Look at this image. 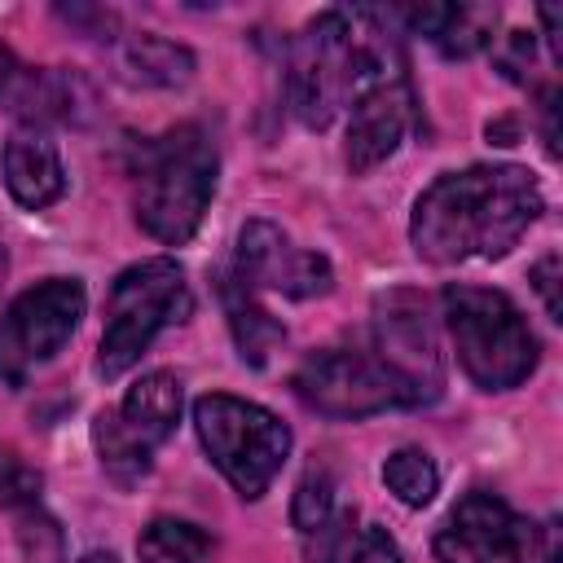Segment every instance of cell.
Listing matches in <instances>:
<instances>
[{"instance_id": "1", "label": "cell", "mask_w": 563, "mask_h": 563, "mask_svg": "<svg viewBox=\"0 0 563 563\" xmlns=\"http://www.w3.org/2000/svg\"><path fill=\"white\" fill-rule=\"evenodd\" d=\"M440 356L431 325L409 295L378 303L365 334L317 347L290 374L295 396L325 418H369L383 409H418L440 396Z\"/></svg>"}, {"instance_id": "2", "label": "cell", "mask_w": 563, "mask_h": 563, "mask_svg": "<svg viewBox=\"0 0 563 563\" xmlns=\"http://www.w3.org/2000/svg\"><path fill=\"white\" fill-rule=\"evenodd\" d=\"M545 211L541 185L515 163H475L435 176L409 216V242L427 264L501 260Z\"/></svg>"}, {"instance_id": "3", "label": "cell", "mask_w": 563, "mask_h": 563, "mask_svg": "<svg viewBox=\"0 0 563 563\" xmlns=\"http://www.w3.org/2000/svg\"><path fill=\"white\" fill-rule=\"evenodd\" d=\"M405 75L391 9H325L290 40L286 97L303 128H330L365 88Z\"/></svg>"}, {"instance_id": "4", "label": "cell", "mask_w": 563, "mask_h": 563, "mask_svg": "<svg viewBox=\"0 0 563 563\" xmlns=\"http://www.w3.org/2000/svg\"><path fill=\"white\" fill-rule=\"evenodd\" d=\"M128 172H132L136 224L163 246H180L198 233L207 216L220 154L202 123H176L163 136L136 141Z\"/></svg>"}, {"instance_id": "5", "label": "cell", "mask_w": 563, "mask_h": 563, "mask_svg": "<svg viewBox=\"0 0 563 563\" xmlns=\"http://www.w3.org/2000/svg\"><path fill=\"white\" fill-rule=\"evenodd\" d=\"M440 303H444V325L453 334L457 361L475 387L510 391L537 369L541 343L528 330L523 312L510 303V295L453 282L444 286Z\"/></svg>"}, {"instance_id": "6", "label": "cell", "mask_w": 563, "mask_h": 563, "mask_svg": "<svg viewBox=\"0 0 563 563\" xmlns=\"http://www.w3.org/2000/svg\"><path fill=\"white\" fill-rule=\"evenodd\" d=\"M194 312V290L185 268L172 255H154V260H136L128 264L106 295V330L97 343V374L101 378H119L128 374L145 347L167 330L189 321Z\"/></svg>"}, {"instance_id": "7", "label": "cell", "mask_w": 563, "mask_h": 563, "mask_svg": "<svg viewBox=\"0 0 563 563\" xmlns=\"http://www.w3.org/2000/svg\"><path fill=\"white\" fill-rule=\"evenodd\" d=\"M194 431L216 471L246 501L264 497L290 457V427L273 409L229 391H207L194 400Z\"/></svg>"}, {"instance_id": "8", "label": "cell", "mask_w": 563, "mask_h": 563, "mask_svg": "<svg viewBox=\"0 0 563 563\" xmlns=\"http://www.w3.org/2000/svg\"><path fill=\"white\" fill-rule=\"evenodd\" d=\"M559 519H528L488 488H471L435 532L440 563H559Z\"/></svg>"}, {"instance_id": "9", "label": "cell", "mask_w": 563, "mask_h": 563, "mask_svg": "<svg viewBox=\"0 0 563 563\" xmlns=\"http://www.w3.org/2000/svg\"><path fill=\"white\" fill-rule=\"evenodd\" d=\"M88 290L79 277H48L26 286L0 312V383H26V374L53 361L79 330Z\"/></svg>"}, {"instance_id": "10", "label": "cell", "mask_w": 563, "mask_h": 563, "mask_svg": "<svg viewBox=\"0 0 563 563\" xmlns=\"http://www.w3.org/2000/svg\"><path fill=\"white\" fill-rule=\"evenodd\" d=\"M233 273L251 290H277L290 299H312L334 286V268L325 255L295 246L273 220H246L238 233Z\"/></svg>"}, {"instance_id": "11", "label": "cell", "mask_w": 563, "mask_h": 563, "mask_svg": "<svg viewBox=\"0 0 563 563\" xmlns=\"http://www.w3.org/2000/svg\"><path fill=\"white\" fill-rule=\"evenodd\" d=\"M409 123H413V88H409L405 75L365 88L347 106V145H343V158H347L352 176H365L378 163H387L400 150Z\"/></svg>"}, {"instance_id": "12", "label": "cell", "mask_w": 563, "mask_h": 563, "mask_svg": "<svg viewBox=\"0 0 563 563\" xmlns=\"http://www.w3.org/2000/svg\"><path fill=\"white\" fill-rule=\"evenodd\" d=\"M79 75L66 70H31L13 57L9 44H0V106L13 110L18 119H26L31 128L40 123H70L75 119V92H79Z\"/></svg>"}, {"instance_id": "13", "label": "cell", "mask_w": 563, "mask_h": 563, "mask_svg": "<svg viewBox=\"0 0 563 563\" xmlns=\"http://www.w3.org/2000/svg\"><path fill=\"white\" fill-rule=\"evenodd\" d=\"M4 185L18 207L44 211L66 194V167L57 145L40 128H18L4 141Z\"/></svg>"}, {"instance_id": "14", "label": "cell", "mask_w": 563, "mask_h": 563, "mask_svg": "<svg viewBox=\"0 0 563 563\" xmlns=\"http://www.w3.org/2000/svg\"><path fill=\"white\" fill-rule=\"evenodd\" d=\"M391 13L413 35L431 40L444 57H475L497 40L493 4H413V9H391Z\"/></svg>"}, {"instance_id": "15", "label": "cell", "mask_w": 563, "mask_h": 563, "mask_svg": "<svg viewBox=\"0 0 563 563\" xmlns=\"http://www.w3.org/2000/svg\"><path fill=\"white\" fill-rule=\"evenodd\" d=\"M180 400H185L180 396V378L172 369H150L114 405V418L128 427L132 440H141L154 453L163 440H172V431L180 422Z\"/></svg>"}, {"instance_id": "16", "label": "cell", "mask_w": 563, "mask_h": 563, "mask_svg": "<svg viewBox=\"0 0 563 563\" xmlns=\"http://www.w3.org/2000/svg\"><path fill=\"white\" fill-rule=\"evenodd\" d=\"M303 550H308V563H405L387 528L365 523L356 510H343V506L330 515V523L303 537Z\"/></svg>"}, {"instance_id": "17", "label": "cell", "mask_w": 563, "mask_h": 563, "mask_svg": "<svg viewBox=\"0 0 563 563\" xmlns=\"http://www.w3.org/2000/svg\"><path fill=\"white\" fill-rule=\"evenodd\" d=\"M220 303H224V317H229V330H233L238 356H242L246 365H255V369H260V365L282 347L286 325L260 308L255 290H251L233 268H229V273H220Z\"/></svg>"}, {"instance_id": "18", "label": "cell", "mask_w": 563, "mask_h": 563, "mask_svg": "<svg viewBox=\"0 0 563 563\" xmlns=\"http://www.w3.org/2000/svg\"><path fill=\"white\" fill-rule=\"evenodd\" d=\"M119 66L132 84H150V88H176L194 75V53L163 40V35H132L119 48Z\"/></svg>"}, {"instance_id": "19", "label": "cell", "mask_w": 563, "mask_h": 563, "mask_svg": "<svg viewBox=\"0 0 563 563\" xmlns=\"http://www.w3.org/2000/svg\"><path fill=\"white\" fill-rule=\"evenodd\" d=\"M211 532H202L189 519H150L136 537L141 563H211Z\"/></svg>"}, {"instance_id": "20", "label": "cell", "mask_w": 563, "mask_h": 563, "mask_svg": "<svg viewBox=\"0 0 563 563\" xmlns=\"http://www.w3.org/2000/svg\"><path fill=\"white\" fill-rule=\"evenodd\" d=\"M92 444H97V457H101V471L119 484V488H132L150 475L154 466V453L128 435V427L114 418V409H101L97 422H92Z\"/></svg>"}, {"instance_id": "21", "label": "cell", "mask_w": 563, "mask_h": 563, "mask_svg": "<svg viewBox=\"0 0 563 563\" xmlns=\"http://www.w3.org/2000/svg\"><path fill=\"white\" fill-rule=\"evenodd\" d=\"M383 484L396 493V501L405 506H427L440 488V471L422 449H396L383 462Z\"/></svg>"}, {"instance_id": "22", "label": "cell", "mask_w": 563, "mask_h": 563, "mask_svg": "<svg viewBox=\"0 0 563 563\" xmlns=\"http://www.w3.org/2000/svg\"><path fill=\"white\" fill-rule=\"evenodd\" d=\"M339 510L334 501V479L325 466H308L299 488H295V501H290V523L299 528V537H312L321 523H330V515Z\"/></svg>"}, {"instance_id": "23", "label": "cell", "mask_w": 563, "mask_h": 563, "mask_svg": "<svg viewBox=\"0 0 563 563\" xmlns=\"http://www.w3.org/2000/svg\"><path fill=\"white\" fill-rule=\"evenodd\" d=\"M40 493H44L40 466H31L18 449L0 444V506L4 510H26V506H40Z\"/></svg>"}, {"instance_id": "24", "label": "cell", "mask_w": 563, "mask_h": 563, "mask_svg": "<svg viewBox=\"0 0 563 563\" xmlns=\"http://www.w3.org/2000/svg\"><path fill=\"white\" fill-rule=\"evenodd\" d=\"M18 545L26 554V563H62L66 559V541L53 515H44L40 506L18 510Z\"/></svg>"}, {"instance_id": "25", "label": "cell", "mask_w": 563, "mask_h": 563, "mask_svg": "<svg viewBox=\"0 0 563 563\" xmlns=\"http://www.w3.org/2000/svg\"><path fill=\"white\" fill-rule=\"evenodd\" d=\"M532 286L550 312V321H563V303H559V255H545L532 264Z\"/></svg>"}, {"instance_id": "26", "label": "cell", "mask_w": 563, "mask_h": 563, "mask_svg": "<svg viewBox=\"0 0 563 563\" xmlns=\"http://www.w3.org/2000/svg\"><path fill=\"white\" fill-rule=\"evenodd\" d=\"M84 563H114V554H88Z\"/></svg>"}]
</instances>
